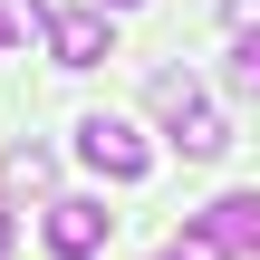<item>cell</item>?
<instances>
[{
  "label": "cell",
  "instance_id": "6da1fadb",
  "mask_svg": "<svg viewBox=\"0 0 260 260\" xmlns=\"http://www.w3.org/2000/svg\"><path fill=\"white\" fill-rule=\"evenodd\" d=\"M77 154H87L106 183H135V174L154 164V154H145V135H135L125 116H77Z\"/></svg>",
  "mask_w": 260,
  "mask_h": 260
},
{
  "label": "cell",
  "instance_id": "7a4b0ae2",
  "mask_svg": "<svg viewBox=\"0 0 260 260\" xmlns=\"http://www.w3.org/2000/svg\"><path fill=\"white\" fill-rule=\"evenodd\" d=\"M48 58L58 68H96V58H116V29H106V10H48Z\"/></svg>",
  "mask_w": 260,
  "mask_h": 260
},
{
  "label": "cell",
  "instance_id": "3957f363",
  "mask_svg": "<svg viewBox=\"0 0 260 260\" xmlns=\"http://www.w3.org/2000/svg\"><path fill=\"white\" fill-rule=\"evenodd\" d=\"M106 232H116L106 203H87V193L48 203V251H58V260H96V251H106Z\"/></svg>",
  "mask_w": 260,
  "mask_h": 260
},
{
  "label": "cell",
  "instance_id": "277c9868",
  "mask_svg": "<svg viewBox=\"0 0 260 260\" xmlns=\"http://www.w3.org/2000/svg\"><path fill=\"white\" fill-rule=\"evenodd\" d=\"M203 222L222 232V251H232V260H260V193H222Z\"/></svg>",
  "mask_w": 260,
  "mask_h": 260
},
{
  "label": "cell",
  "instance_id": "5b68a950",
  "mask_svg": "<svg viewBox=\"0 0 260 260\" xmlns=\"http://www.w3.org/2000/svg\"><path fill=\"white\" fill-rule=\"evenodd\" d=\"M174 154H183V164H222V154H232V125H222L212 106H193V116L174 125Z\"/></svg>",
  "mask_w": 260,
  "mask_h": 260
},
{
  "label": "cell",
  "instance_id": "8992f818",
  "mask_svg": "<svg viewBox=\"0 0 260 260\" xmlns=\"http://www.w3.org/2000/svg\"><path fill=\"white\" fill-rule=\"evenodd\" d=\"M145 96H154V116H164V125H183V116L203 106V87H193V68H154V87H145Z\"/></svg>",
  "mask_w": 260,
  "mask_h": 260
},
{
  "label": "cell",
  "instance_id": "52a82bcc",
  "mask_svg": "<svg viewBox=\"0 0 260 260\" xmlns=\"http://www.w3.org/2000/svg\"><path fill=\"white\" fill-rule=\"evenodd\" d=\"M0 174H10V193H48V183H58V154H48V145H10Z\"/></svg>",
  "mask_w": 260,
  "mask_h": 260
},
{
  "label": "cell",
  "instance_id": "ba28073f",
  "mask_svg": "<svg viewBox=\"0 0 260 260\" xmlns=\"http://www.w3.org/2000/svg\"><path fill=\"white\" fill-rule=\"evenodd\" d=\"M164 260H232V251H222V232H212V222L193 212V222H183V232L164 241Z\"/></svg>",
  "mask_w": 260,
  "mask_h": 260
},
{
  "label": "cell",
  "instance_id": "9c48e42d",
  "mask_svg": "<svg viewBox=\"0 0 260 260\" xmlns=\"http://www.w3.org/2000/svg\"><path fill=\"white\" fill-rule=\"evenodd\" d=\"M232 87H241V96H260V29L232 48Z\"/></svg>",
  "mask_w": 260,
  "mask_h": 260
},
{
  "label": "cell",
  "instance_id": "30bf717a",
  "mask_svg": "<svg viewBox=\"0 0 260 260\" xmlns=\"http://www.w3.org/2000/svg\"><path fill=\"white\" fill-rule=\"evenodd\" d=\"M222 10H232V29H241V39L260 29V0H222Z\"/></svg>",
  "mask_w": 260,
  "mask_h": 260
},
{
  "label": "cell",
  "instance_id": "8fae6325",
  "mask_svg": "<svg viewBox=\"0 0 260 260\" xmlns=\"http://www.w3.org/2000/svg\"><path fill=\"white\" fill-rule=\"evenodd\" d=\"M10 39H19V19H10V0H0V48H10Z\"/></svg>",
  "mask_w": 260,
  "mask_h": 260
},
{
  "label": "cell",
  "instance_id": "7c38bea8",
  "mask_svg": "<svg viewBox=\"0 0 260 260\" xmlns=\"http://www.w3.org/2000/svg\"><path fill=\"white\" fill-rule=\"evenodd\" d=\"M10 241H19V222H10V203H0V251H10Z\"/></svg>",
  "mask_w": 260,
  "mask_h": 260
},
{
  "label": "cell",
  "instance_id": "4fadbf2b",
  "mask_svg": "<svg viewBox=\"0 0 260 260\" xmlns=\"http://www.w3.org/2000/svg\"><path fill=\"white\" fill-rule=\"evenodd\" d=\"M96 10H135V0H96Z\"/></svg>",
  "mask_w": 260,
  "mask_h": 260
}]
</instances>
